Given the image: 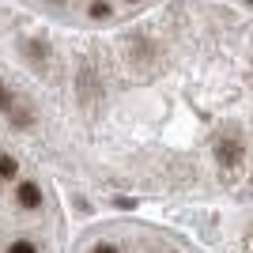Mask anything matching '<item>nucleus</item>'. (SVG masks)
<instances>
[{
	"instance_id": "f257e3e1",
	"label": "nucleus",
	"mask_w": 253,
	"mask_h": 253,
	"mask_svg": "<svg viewBox=\"0 0 253 253\" xmlns=\"http://www.w3.org/2000/svg\"><path fill=\"white\" fill-rule=\"evenodd\" d=\"M215 159H219L227 170H234L242 163V144L238 140H219V148H215Z\"/></svg>"
},
{
	"instance_id": "f03ea898",
	"label": "nucleus",
	"mask_w": 253,
	"mask_h": 253,
	"mask_svg": "<svg viewBox=\"0 0 253 253\" xmlns=\"http://www.w3.org/2000/svg\"><path fill=\"white\" fill-rule=\"evenodd\" d=\"M15 197H19V208H27V211L42 208V189H38L34 181H23V185H19V193H15Z\"/></svg>"
},
{
	"instance_id": "7ed1b4c3",
	"label": "nucleus",
	"mask_w": 253,
	"mask_h": 253,
	"mask_svg": "<svg viewBox=\"0 0 253 253\" xmlns=\"http://www.w3.org/2000/svg\"><path fill=\"white\" fill-rule=\"evenodd\" d=\"M95 84H98L95 72H91V68H84V76H80V98H84L87 106L95 102Z\"/></svg>"
},
{
	"instance_id": "20e7f679",
	"label": "nucleus",
	"mask_w": 253,
	"mask_h": 253,
	"mask_svg": "<svg viewBox=\"0 0 253 253\" xmlns=\"http://www.w3.org/2000/svg\"><path fill=\"white\" fill-rule=\"evenodd\" d=\"M11 174H15V159L0 151V178H11Z\"/></svg>"
},
{
	"instance_id": "39448f33",
	"label": "nucleus",
	"mask_w": 253,
	"mask_h": 253,
	"mask_svg": "<svg viewBox=\"0 0 253 253\" xmlns=\"http://www.w3.org/2000/svg\"><path fill=\"white\" fill-rule=\"evenodd\" d=\"M106 15H110V4H106V0H95V4H91V19H106Z\"/></svg>"
},
{
	"instance_id": "423d86ee",
	"label": "nucleus",
	"mask_w": 253,
	"mask_h": 253,
	"mask_svg": "<svg viewBox=\"0 0 253 253\" xmlns=\"http://www.w3.org/2000/svg\"><path fill=\"white\" fill-rule=\"evenodd\" d=\"M11 121H15V125H31L34 117H31V110H15V114H11Z\"/></svg>"
},
{
	"instance_id": "0eeeda50",
	"label": "nucleus",
	"mask_w": 253,
	"mask_h": 253,
	"mask_svg": "<svg viewBox=\"0 0 253 253\" xmlns=\"http://www.w3.org/2000/svg\"><path fill=\"white\" fill-rule=\"evenodd\" d=\"M8 253H38V250H34L31 242H11V246H8Z\"/></svg>"
},
{
	"instance_id": "6e6552de",
	"label": "nucleus",
	"mask_w": 253,
	"mask_h": 253,
	"mask_svg": "<svg viewBox=\"0 0 253 253\" xmlns=\"http://www.w3.org/2000/svg\"><path fill=\"white\" fill-rule=\"evenodd\" d=\"M4 110H11V95H8V87L0 84V114H4Z\"/></svg>"
},
{
	"instance_id": "1a4fd4ad",
	"label": "nucleus",
	"mask_w": 253,
	"mask_h": 253,
	"mask_svg": "<svg viewBox=\"0 0 253 253\" xmlns=\"http://www.w3.org/2000/svg\"><path fill=\"white\" fill-rule=\"evenodd\" d=\"M95 253H117V250H114L110 242H98V246H95Z\"/></svg>"
}]
</instances>
